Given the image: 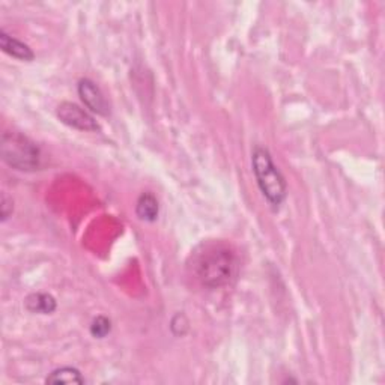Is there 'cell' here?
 <instances>
[{"label": "cell", "mask_w": 385, "mask_h": 385, "mask_svg": "<svg viewBox=\"0 0 385 385\" xmlns=\"http://www.w3.org/2000/svg\"><path fill=\"white\" fill-rule=\"evenodd\" d=\"M158 212H160V205H158L157 197H155L151 191L142 193L136 205V215L139 217V220L154 223L158 218Z\"/></svg>", "instance_id": "52a82bcc"}, {"label": "cell", "mask_w": 385, "mask_h": 385, "mask_svg": "<svg viewBox=\"0 0 385 385\" xmlns=\"http://www.w3.org/2000/svg\"><path fill=\"white\" fill-rule=\"evenodd\" d=\"M0 155L13 169L32 172L41 166V151L35 142L17 131H5L0 139Z\"/></svg>", "instance_id": "3957f363"}, {"label": "cell", "mask_w": 385, "mask_h": 385, "mask_svg": "<svg viewBox=\"0 0 385 385\" xmlns=\"http://www.w3.org/2000/svg\"><path fill=\"white\" fill-rule=\"evenodd\" d=\"M0 47L5 51L6 55L13 56L18 60H25V62H30L35 59V53L32 51L27 44L22 43V41H18L17 38L8 35L5 30H0Z\"/></svg>", "instance_id": "8992f818"}, {"label": "cell", "mask_w": 385, "mask_h": 385, "mask_svg": "<svg viewBox=\"0 0 385 385\" xmlns=\"http://www.w3.org/2000/svg\"><path fill=\"white\" fill-rule=\"evenodd\" d=\"M47 384H85V378L76 367H60L50 373L46 379Z\"/></svg>", "instance_id": "9c48e42d"}, {"label": "cell", "mask_w": 385, "mask_h": 385, "mask_svg": "<svg viewBox=\"0 0 385 385\" xmlns=\"http://www.w3.org/2000/svg\"><path fill=\"white\" fill-rule=\"evenodd\" d=\"M0 208H2V222H6L8 217L13 214V210H14L13 201L9 199L6 194H2V206Z\"/></svg>", "instance_id": "8fae6325"}, {"label": "cell", "mask_w": 385, "mask_h": 385, "mask_svg": "<svg viewBox=\"0 0 385 385\" xmlns=\"http://www.w3.org/2000/svg\"><path fill=\"white\" fill-rule=\"evenodd\" d=\"M252 168L259 190L274 210H278L286 199L288 184L285 176L273 161L271 154L264 147H256L252 152Z\"/></svg>", "instance_id": "7a4b0ae2"}, {"label": "cell", "mask_w": 385, "mask_h": 385, "mask_svg": "<svg viewBox=\"0 0 385 385\" xmlns=\"http://www.w3.org/2000/svg\"><path fill=\"white\" fill-rule=\"evenodd\" d=\"M56 114H58V118L60 119V122H64L65 125H68V127L76 128L79 131L93 133V131L100 130L98 122L93 119L86 110H83L74 102H67L65 101V102L59 104Z\"/></svg>", "instance_id": "277c9868"}, {"label": "cell", "mask_w": 385, "mask_h": 385, "mask_svg": "<svg viewBox=\"0 0 385 385\" xmlns=\"http://www.w3.org/2000/svg\"><path fill=\"white\" fill-rule=\"evenodd\" d=\"M196 276L201 283L210 289H218L231 283L236 269V256L223 244H211L197 255Z\"/></svg>", "instance_id": "6da1fadb"}, {"label": "cell", "mask_w": 385, "mask_h": 385, "mask_svg": "<svg viewBox=\"0 0 385 385\" xmlns=\"http://www.w3.org/2000/svg\"><path fill=\"white\" fill-rule=\"evenodd\" d=\"M25 306L30 313H39V315H51L58 307L56 299L51 295L43 294V292L30 294L25 301Z\"/></svg>", "instance_id": "ba28073f"}, {"label": "cell", "mask_w": 385, "mask_h": 385, "mask_svg": "<svg viewBox=\"0 0 385 385\" xmlns=\"http://www.w3.org/2000/svg\"><path fill=\"white\" fill-rule=\"evenodd\" d=\"M77 92L83 104H85L90 112L101 114V116H107L110 113L106 97H104L101 89L92 80L81 79L77 85Z\"/></svg>", "instance_id": "5b68a950"}, {"label": "cell", "mask_w": 385, "mask_h": 385, "mask_svg": "<svg viewBox=\"0 0 385 385\" xmlns=\"http://www.w3.org/2000/svg\"><path fill=\"white\" fill-rule=\"evenodd\" d=\"M112 322L106 316H97L90 324V335L95 339H104L110 335Z\"/></svg>", "instance_id": "30bf717a"}]
</instances>
